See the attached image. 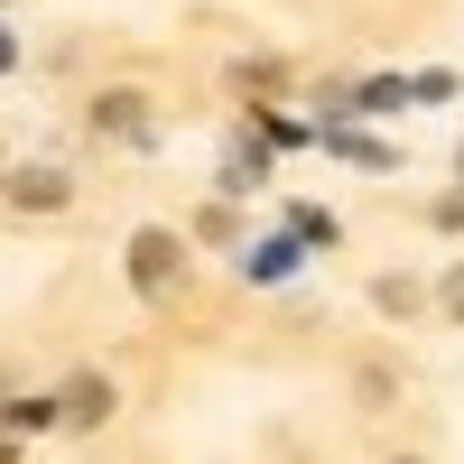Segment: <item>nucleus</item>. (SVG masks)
<instances>
[{
    "label": "nucleus",
    "instance_id": "obj_1",
    "mask_svg": "<svg viewBox=\"0 0 464 464\" xmlns=\"http://www.w3.org/2000/svg\"><path fill=\"white\" fill-rule=\"evenodd\" d=\"M121 260H130V288H140V297H177V288H186V242H177L168 223L130 232V251H121Z\"/></svg>",
    "mask_w": 464,
    "mask_h": 464
},
{
    "label": "nucleus",
    "instance_id": "obj_2",
    "mask_svg": "<svg viewBox=\"0 0 464 464\" xmlns=\"http://www.w3.org/2000/svg\"><path fill=\"white\" fill-rule=\"evenodd\" d=\"M93 130L121 140V149H140V140H159V102H149L140 84H111V93H93Z\"/></svg>",
    "mask_w": 464,
    "mask_h": 464
},
{
    "label": "nucleus",
    "instance_id": "obj_3",
    "mask_svg": "<svg viewBox=\"0 0 464 464\" xmlns=\"http://www.w3.org/2000/svg\"><path fill=\"white\" fill-rule=\"evenodd\" d=\"M19 214H56V205H74V177L65 168H10V186H0Z\"/></svg>",
    "mask_w": 464,
    "mask_h": 464
},
{
    "label": "nucleus",
    "instance_id": "obj_4",
    "mask_svg": "<svg viewBox=\"0 0 464 464\" xmlns=\"http://www.w3.org/2000/svg\"><path fill=\"white\" fill-rule=\"evenodd\" d=\"M56 418H65V428H102V418H111V381L102 372H74L65 400H56Z\"/></svg>",
    "mask_w": 464,
    "mask_h": 464
},
{
    "label": "nucleus",
    "instance_id": "obj_5",
    "mask_svg": "<svg viewBox=\"0 0 464 464\" xmlns=\"http://www.w3.org/2000/svg\"><path fill=\"white\" fill-rule=\"evenodd\" d=\"M372 306H381V316H418V306H428V288H409V279H381V288H372Z\"/></svg>",
    "mask_w": 464,
    "mask_h": 464
},
{
    "label": "nucleus",
    "instance_id": "obj_6",
    "mask_svg": "<svg viewBox=\"0 0 464 464\" xmlns=\"http://www.w3.org/2000/svg\"><path fill=\"white\" fill-rule=\"evenodd\" d=\"M196 232H205V242H242V214L214 205V214H196Z\"/></svg>",
    "mask_w": 464,
    "mask_h": 464
},
{
    "label": "nucleus",
    "instance_id": "obj_7",
    "mask_svg": "<svg viewBox=\"0 0 464 464\" xmlns=\"http://www.w3.org/2000/svg\"><path fill=\"white\" fill-rule=\"evenodd\" d=\"M437 306H446V316L464 325V269H446V288H437Z\"/></svg>",
    "mask_w": 464,
    "mask_h": 464
},
{
    "label": "nucleus",
    "instance_id": "obj_8",
    "mask_svg": "<svg viewBox=\"0 0 464 464\" xmlns=\"http://www.w3.org/2000/svg\"><path fill=\"white\" fill-rule=\"evenodd\" d=\"M437 232H464V186H455V196H437Z\"/></svg>",
    "mask_w": 464,
    "mask_h": 464
},
{
    "label": "nucleus",
    "instance_id": "obj_9",
    "mask_svg": "<svg viewBox=\"0 0 464 464\" xmlns=\"http://www.w3.org/2000/svg\"><path fill=\"white\" fill-rule=\"evenodd\" d=\"M10 65H19V37H10V28H0V74H10Z\"/></svg>",
    "mask_w": 464,
    "mask_h": 464
},
{
    "label": "nucleus",
    "instance_id": "obj_10",
    "mask_svg": "<svg viewBox=\"0 0 464 464\" xmlns=\"http://www.w3.org/2000/svg\"><path fill=\"white\" fill-rule=\"evenodd\" d=\"M10 455H19V437H10V428H0V464H10Z\"/></svg>",
    "mask_w": 464,
    "mask_h": 464
}]
</instances>
